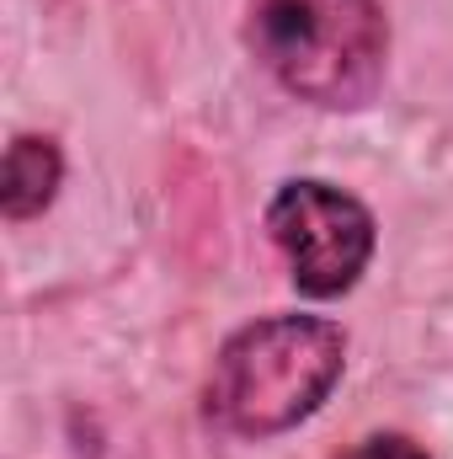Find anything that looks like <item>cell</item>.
I'll return each mask as SVG.
<instances>
[{
	"label": "cell",
	"instance_id": "1",
	"mask_svg": "<svg viewBox=\"0 0 453 459\" xmlns=\"http://www.w3.org/2000/svg\"><path fill=\"white\" fill-rule=\"evenodd\" d=\"M346 337L321 316H267L240 326L209 374L203 417L225 438H278L310 422L337 390Z\"/></svg>",
	"mask_w": 453,
	"mask_h": 459
},
{
	"label": "cell",
	"instance_id": "4",
	"mask_svg": "<svg viewBox=\"0 0 453 459\" xmlns=\"http://www.w3.org/2000/svg\"><path fill=\"white\" fill-rule=\"evenodd\" d=\"M64 177V160H59V144L54 139H38V134H16L11 150H5V187H0V204H5V220H32L54 204V187Z\"/></svg>",
	"mask_w": 453,
	"mask_h": 459
},
{
	"label": "cell",
	"instance_id": "5",
	"mask_svg": "<svg viewBox=\"0 0 453 459\" xmlns=\"http://www.w3.org/2000/svg\"><path fill=\"white\" fill-rule=\"evenodd\" d=\"M337 459H427V449L416 438H406V433H373V438L341 449Z\"/></svg>",
	"mask_w": 453,
	"mask_h": 459
},
{
	"label": "cell",
	"instance_id": "2",
	"mask_svg": "<svg viewBox=\"0 0 453 459\" xmlns=\"http://www.w3.org/2000/svg\"><path fill=\"white\" fill-rule=\"evenodd\" d=\"M251 48L288 97L352 113L384 86L389 22L379 0H251Z\"/></svg>",
	"mask_w": 453,
	"mask_h": 459
},
{
	"label": "cell",
	"instance_id": "3",
	"mask_svg": "<svg viewBox=\"0 0 453 459\" xmlns=\"http://www.w3.org/2000/svg\"><path fill=\"white\" fill-rule=\"evenodd\" d=\"M267 235L288 262V278L310 299L346 294L373 256V214L331 182H283L267 204Z\"/></svg>",
	"mask_w": 453,
	"mask_h": 459
}]
</instances>
